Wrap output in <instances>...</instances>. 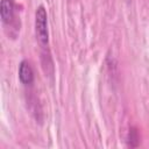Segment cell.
I'll return each mask as SVG.
<instances>
[{
    "mask_svg": "<svg viewBox=\"0 0 149 149\" xmlns=\"http://www.w3.org/2000/svg\"><path fill=\"white\" fill-rule=\"evenodd\" d=\"M0 16L3 23H9L14 16V5L12 0H1Z\"/></svg>",
    "mask_w": 149,
    "mask_h": 149,
    "instance_id": "cell-3",
    "label": "cell"
},
{
    "mask_svg": "<svg viewBox=\"0 0 149 149\" xmlns=\"http://www.w3.org/2000/svg\"><path fill=\"white\" fill-rule=\"evenodd\" d=\"M128 146L129 147H137L139 146V134L135 128H130L128 135Z\"/></svg>",
    "mask_w": 149,
    "mask_h": 149,
    "instance_id": "cell-4",
    "label": "cell"
},
{
    "mask_svg": "<svg viewBox=\"0 0 149 149\" xmlns=\"http://www.w3.org/2000/svg\"><path fill=\"white\" fill-rule=\"evenodd\" d=\"M35 30L36 37L42 48L48 45L49 33H48V16L45 8L43 6H38L35 13Z\"/></svg>",
    "mask_w": 149,
    "mask_h": 149,
    "instance_id": "cell-1",
    "label": "cell"
},
{
    "mask_svg": "<svg viewBox=\"0 0 149 149\" xmlns=\"http://www.w3.org/2000/svg\"><path fill=\"white\" fill-rule=\"evenodd\" d=\"M19 78L22 84L30 85L34 80V72L30 64L27 61H22L19 66Z\"/></svg>",
    "mask_w": 149,
    "mask_h": 149,
    "instance_id": "cell-2",
    "label": "cell"
}]
</instances>
